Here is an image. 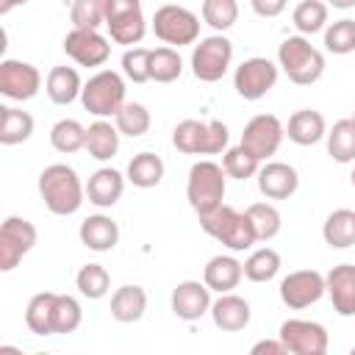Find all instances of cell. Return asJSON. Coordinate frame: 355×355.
I'll return each instance as SVG.
<instances>
[{
  "instance_id": "obj_23",
  "label": "cell",
  "mask_w": 355,
  "mask_h": 355,
  "mask_svg": "<svg viewBox=\"0 0 355 355\" xmlns=\"http://www.w3.org/2000/svg\"><path fill=\"white\" fill-rule=\"evenodd\" d=\"M125 180H128V178H122V172H116V169H111V166L97 169V172L89 178V183H86V197H89V202L97 205V208H111V205H116L119 197H122V191H125Z\"/></svg>"
},
{
  "instance_id": "obj_41",
  "label": "cell",
  "mask_w": 355,
  "mask_h": 355,
  "mask_svg": "<svg viewBox=\"0 0 355 355\" xmlns=\"http://www.w3.org/2000/svg\"><path fill=\"white\" fill-rule=\"evenodd\" d=\"M202 22L211 25L216 33H225L239 19V3L236 0H202Z\"/></svg>"
},
{
  "instance_id": "obj_13",
  "label": "cell",
  "mask_w": 355,
  "mask_h": 355,
  "mask_svg": "<svg viewBox=\"0 0 355 355\" xmlns=\"http://www.w3.org/2000/svg\"><path fill=\"white\" fill-rule=\"evenodd\" d=\"M277 291L283 305H288L291 311H302L327 294V283H324V275L316 269H297L280 280Z\"/></svg>"
},
{
  "instance_id": "obj_18",
  "label": "cell",
  "mask_w": 355,
  "mask_h": 355,
  "mask_svg": "<svg viewBox=\"0 0 355 355\" xmlns=\"http://www.w3.org/2000/svg\"><path fill=\"white\" fill-rule=\"evenodd\" d=\"M255 178H258V189L266 200H288L300 189L297 169L283 161H263Z\"/></svg>"
},
{
  "instance_id": "obj_35",
  "label": "cell",
  "mask_w": 355,
  "mask_h": 355,
  "mask_svg": "<svg viewBox=\"0 0 355 355\" xmlns=\"http://www.w3.org/2000/svg\"><path fill=\"white\" fill-rule=\"evenodd\" d=\"M183 75V58L175 47H155L150 55V80L155 83H172Z\"/></svg>"
},
{
  "instance_id": "obj_3",
  "label": "cell",
  "mask_w": 355,
  "mask_h": 355,
  "mask_svg": "<svg viewBox=\"0 0 355 355\" xmlns=\"http://www.w3.org/2000/svg\"><path fill=\"white\" fill-rule=\"evenodd\" d=\"M225 180L227 172L222 164L216 161H197L189 169V180H186V200L194 208L197 216H205L211 211H216L225 200Z\"/></svg>"
},
{
  "instance_id": "obj_12",
  "label": "cell",
  "mask_w": 355,
  "mask_h": 355,
  "mask_svg": "<svg viewBox=\"0 0 355 355\" xmlns=\"http://www.w3.org/2000/svg\"><path fill=\"white\" fill-rule=\"evenodd\" d=\"M283 136H286V125L275 116V114H255L244 130H241V147H247L261 164L269 161L280 144H283Z\"/></svg>"
},
{
  "instance_id": "obj_52",
  "label": "cell",
  "mask_w": 355,
  "mask_h": 355,
  "mask_svg": "<svg viewBox=\"0 0 355 355\" xmlns=\"http://www.w3.org/2000/svg\"><path fill=\"white\" fill-rule=\"evenodd\" d=\"M352 119H355V111H352Z\"/></svg>"
},
{
  "instance_id": "obj_49",
  "label": "cell",
  "mask_w": 355,
  "mask_h": 355,
  "mask_svg": "<svg viewBox=\"0 0 355 355\" xmlns=\"http://www.w3.org/2000/svg\"><path fill=\"white\" fill-rule=\"evenodd\" d=\"M333 8H355V0H327Z\"/></svg>"
},
{
  "instance_id": "obj_15",
  "label": "cell",
  "mask_w": 355,
  "mask_h": 355,
  "mask_svg": "<svg viewBox=\"0 0 355 355\" xmlns=\"http://www.w3.org/2000/svg\"><path fill=\"white\" fill-rule=\"evenodd\" d=\"M42 89V72L19 58H3L0 61V94L14 100V103H25L31 97H36Z\"/></svg>"
},
{
  "instance_id": "obj_11",
  "label": "cell",
  "mask_w": 355,
  "mask_h": 355,
  "mask_svg": "<svg viewBox=\"0 0 355 355\" xmlns=\"http://www.w3.org/2000/svg\"><path fill=\"white\" fill-rule=\"evenodd\" d=\"M36 227L22 216H6L0 225V272L17 269V263L36 247Z\"/></svg>"
},
{
  "instance_id": "obj_8",
  "label": "cell",
  "mask_w": 355,
  "mask_h": 355,
  "mask_svg": "<svg viewBox=\"0 0 355 355\" xmlns=\"http://www.w3.org/2000/svg\"><path fill=\"white\" fill-rule=\"evenodd\" d=\"M233 61V42L225 33H214L200 39V44H194L191 50V72L197 80L202 83H216L225 78V72L230 69Z\"/></svg>"
},
{
  "instance_id": "obj_1",
  "label": "cell",
  "mask_w": 355,
  "mask_h": 355,
  "mask_svg": "<svg viewBox=\"0 0 355 355\" xmlns=\"http://www.w3.org/2000/svg\"><path fill=\"white\" fill-rule=\"evenodd\" d=\"M39 197L44 200L47 211L55 216H69L83 205L86 186L80 183L78 172L67 164H50L39 175Z\"/></svg>"
},
{
  "instance_id": "obj_24",
  "label": "cell",
  "mask_w": 355,
  "mask_h": 355,
  "mask_svg": "<svg viewBox=\"0 0 355 355\" xmlns=\"http://www.w3.org/2000/svg\"><path fill=\"white\" fill-rule=\"evenodd\" d=\"M244 277V263L236 261L233 255H214L205 269H202V280L211 291L216 294H225V291H233Z\"/></svg>"
},
{
  "instance_id": "obj_26",
  "label": "cell",
  "mask_w": 355,
  "mask_h": 355,
  "mask_svg": "<svg viewBox=\"0 0 355 355\" xmlns=\"http://www.w3.org/2000/svg\"><path fill=\"white\" fill-rule=\"evenodd\" d=\"M147 311V291L141 286H119L111 294V316L122 324H133Z\"/></svg>"
},
{
  "instance_id": "obj_32",
  "label": "cell",
  "mask_w": 355,
  "mask_h": 355,
  "mask_svg": "<svg viewBox=\"0 0 355 355\" xmlns=\"http://www.w3.org/2000/svg\"><path fill=\"white\" fill-rule=\"evenodd\" d=\"M327 155L336 164H352L355 161V119H338L330 130H327Z\"/></svg>"
},
{
  "instance_id": "obj_5",
  "label": "cell",
  "mask_w": 355,
  "mask_h": 355,
  "mask_svg": "<svg viewBox=\"0 0 355 355\" xmlns=\"http://www.w3.org/2000/svg\"><path fill=\"white\" fill-rule=\"evenodd\" d=\"M277 67L288 75L291 83L311 86L324 72V55L300 33V36H288V39L280 42V47H277Z\"/></svg>"
},
{
  "instance_id": "obj_21",
  "label": "cell",
  "mask_w": 355,
  "mask_h": 355,
  "mask_svg": "<svg viewBox=\"0 0 355 355\" xmlns=\"http://www.w3.org/2000/svg\"><path fill=\"white\" fill-rule=\"evenodd\" d=\"M78 236H80V244L89 247L92 252H111L119 241V225L105 214H92L80 222Z\"/></svg>"
},
{
  "instance_id": "obj_42",
  "label": "cell",
  "mask_w": 355,
  "mask_h": 355,
  "mask_svg": "<svg viewBox=\"0 0 355 355\" xmlns=\"http://www.w3.org/2000/svg\"><path fill=\"white\" fill-rule=\"evenodd\" d=\"M324 47L327 53H336V55L355 53V19L344 17V19L330 22L324 28Z\"/></svg>"
},
{
  "instance_id": "obj_4",
  "label": "cell",
  "mask_w": 355,
  "mask_h": 355,
  "mask_svg": "<svg viewBox=\"0 0 355 355\" xmlns=\"http://www.w3.org/2000/svg\"><path fill=\"white\" fill-rule=\"evenodd\" d=\"M200 227H202L211 239H216L219 244H225V247L233 250V252H244V250H250V247L258 241L255 227H252L247 211H236V208H230V205H225V202H222L216 211L200 216Z\"/></svg>"
},
{
  "instance_id": "obj_19",
  "label": "cell",
  "mask_w": 355,
  "mask_h": 355,
  "mask_svg": "<svg viewBox=\"0 0 355 355\" xmlns=\"http://www.w3.org/2000/svg\"><path fill=\"white\" fill-rule=\"evenodd\" d=\"M211 319L219 330L225 333H239L250 324L252 319V311H250V302L233 291H225L219 294L214 302H211Z\"/></svg>"
},
{
  "instance_id": "obj_16",
  "label": "cell",
  "mask_w": 355,
  "mask_h": 355,
  "mask_svg": "<svg viewBox=\"0 0 355 355\" xmlns=\"http://www.w3.org/2000/svg\"><path fill=\"white\" fill-rule=\"evenodd\" d=\"M64 53L80 67H103L111 55V44L94 28H72L64 36Z\"/></svg>"
},
{
  "instance_id": "obj_9",
  "label": "cell",
  "mask_w": 355,
  "mask_h": 355,
  "mask_svg": "<svg viewBox=\"0 0 355 355\" xmlns=\"http://www.w3.org/2000/svg\"><path fill=\"white\" fill-rule=\"evenodd\" d=\"M105 28L111 42L133 47L147 33L141 0H105Z\"/></svg>"
},
{
  "instance_id": "obj_39",
  "label": "cell",
  "mask_w": 355,
  "mask_h": 355,
  "mask_svg": "<svg viewBox=\"0 0 355 355\" xmlns=\"http://www.w3.org/2000/svg\"><path fill=\"white\" fill-rule=\"evenodd\" d=\"M291 22H294V28H297L302 36L319 33V31L327 25V3H322V0H302V3L294 8Z\"/></svg>"
},
{
  "instance_id": "obj_7",
  "label": "cell",
  "mask_w": 355,
  "mask_h": 355,
  "mask_svg": "<svg viewBox=\"0 0 355 355\" xmlns=\"http://www.w3.org/2000/svg\"><path fill=\"white\" fill-rule=\"evenodd\" d=\"M200 25L202 22L194 11H189L186 6H175V3H166V6L155 8V14H153V31L169 47L194 44L200 39Z\"/></svg>"
},
{
  "instance_id": "obj_47",
  "label": "cell",
  "mask_w": 355,
  "mask_h": 355,
  "mask_svg": "<svg viewBox=\"0 0 355 355\" xmlns=\"http://www.w3.org/2000/svg\"><path fill=\"white\" fill-rule=\"evenodd\" d=\"M250 352L252 355H286L288 349H286V344L280 338H263V341H255Z\"/></svg>"
},
{
  "instance_id": "obj_2",
  "label": "cell",
  "mask_w": 355,
  "mask_h": 355,
  "mask_svg": "<svg viewBox=\"0 0 355 355\" xmlns=\"http://www.w3.org/2000/svg\"><path fill=\"white\" fill-rule=\"evenodd\" d=\"M227 141L230 130L222 119H183L172 130V144L186 155H219Z\"/></svg>"
},
{
  "instance_id": "obj_45",
  "label": "cell",
  "mask_w": 355,
  "mask_h": 355,
  "mask_svg": "<svg viewBox=\"0 0 355 355\" xmlns=\"http://www.w3.org/2000/svg\"><path fill=\"white\" fill-rule=\"evenodd\" d=\"M150 47H128L122 55V75L133 83H147L150 80Z\"/></svg>"
},
{
  "instance_id": "obj_25",
  "label": "cell",
  "mask_w": 355,
  "mask_h": 355,
  "mask_svg": "<svg viewBox=\"0 0 355 355\" xmlns=\"http://www.w3.org/2000/svg\"><path fill=\"white\" fill-rule=\"evenodd\" d=\"M44 92H47V97H50L55 105H69L72 100L80 97L83 80H80V75H78L75 67H53V69L47 72Z\"/></svg>"
},
{
  "instance_id": "obj_51",
  "label": "cell",
  "mask_w": 355,
  "mask_h": 355,
  "mask_svg": "<svg viewBox=\"0 0 355 355\" xmlns=\"http://www.w3.org/2000/svg\"><path fill=\"white\" fill-rule=\"evenodd\" d=\"M349 352H352V355H355V344H352V349H349Z\"/></svg>"
},
{
  "instance_id": "obj_43",
  "label": "cell",
  "mask_w": 355,
  "mask_h": 355,
  "mask_svg": "<svg viewBox=\"0 0 355 355\" xmlns=\"http://www.w3.org/2000/svg\"><path fill=\"white\" fill-rule=\"evenodd\" d=\"M83 322V308L75 297L58 294L55 297V313H53V333H75Z\"/></svg>"
},
{
  "instance_id": "obj_29",
  "label": "cell",
  "mask_w": 355,
  "mask_h": 355,
  "mask_svg": "<svg viewBox=\"0 0 355 355\" xmlns=\"http://www.w3.org/2000/svg\"><path fill=\"white\" fill-rule=\"evenodd\" d=\"M128 183H133L136 189H153L164 180V161L155 153H136L128 161V172H125Z\"/></svg>"
},
{
  "instance_id": "obj_48",
  "label": "cell",
  "mask_w": 355,
  "mask_h": 355,
  "mask_svg": "<svg viewBox=\"0 0 355 355\" xmlns=\"http://www.w3.org/2000/svg\"><path fill=\"white\" fill-rule=\"evenodd\" d=\"M25 3H31V0H0V14H8V11H14L17 6H25Z\"/></svg>"
},
{
  "instance_id": "obj_34",
  "label": "cell",
  "mask_w": 355,
  "mask_h": 355,
  "mask_svg": "<svg viewBox=\"0 0 355 355\" xmlns=\"http://www.w3.org/2000/svg\"><path fill=\"white\" fill-rule=\"evenodd\" d=\"M50 144H53V150H58L64 155L86 150V128L78 119H58L50 128Z\"/></svg>"
},
{
  "instance_id": "obj_46",
  "label": "cell",
  "mask_w": 355,
  "mask_h": 355,
  "mask_svg": "<svg viewBox=\"0 0 355 355\" xmlns=\"http://www.w3.org/2000/svg\"><path fill=\"white\" fill-rule=\"evenodd\" d=\"M250 6H252V11H255L258 17L272 19V17H280V14L286 11L288 0H250Z\"/></svg>"
},
{
  "instance_id": "obj_50",
  "label": "cell",
  "mask_w": 355,
  "mask_h": 355,
  "mask_svg": "<svg viewBox=\"0 0 355 355\" xmlns=\"http://www.w3.org/2000/svg\"><path fill=\"white\" fill-rule=\"evenodd\" d=\"M349 180H352V186H355V166H352V175H349Z\"/></svg>"
},
{
  "instance_id": "obj_36",
  "label": "cell",
  "mask_w": 355,
  "mask_h": 355,
  "mask_svg": "<svg viewBox=\"0 0 355 355\" xmlns=\"http://www.w3.org/2000/svg\"><path fill=\"white\" fill-rule=\"evenodd\" d=\"M114 125L119 128V133H122V136L139 139V136H144V133L150 130V125H153V116H150L147 105L125 100V105H122V108L116 111V116H114Z\"/></svg>"
},
{
  "instance_id": "obj_20",
  "label": "cell",
  "mask_w": 355,
  "mask_h": 355,
  "mask_svg": "<svg viewBox=\"0 0 355 355\" xmlns=\"http://www.w3.org/2000/svg\"><path fill=\"white\" fill-rule=\"evenodd\" d=\"M333 311L338 316H355V263H338L324 275Z\"/></svg>"
},
{
  "instance_id": "obj_17",
  "label": "cell",
  "mask_w": 355,
  "mask_h": 355,
  "mask_svg": "<svg viewBox=\"0 0 355 355\" xmlns=\"http://www.w3.org/2000/svg\"><path fill=\"white\" fill-rule=\"evenodd\" d=\"M211 288L205 280H180L172 288V313L183 322H197L200 316L211 313Z\"/></svg>"
},
{
  "instance_id": "obj_27",
  "label": "cell",
  "mask_w": 355,
  "mask_h": 355,
  "mask_svg": "<svg viewBox=\"0 0 355 355\" xmlns=\"http://www.w3.org/2000/svg\"><path fill=\"white\" fill-rule=\"evenodd\" d=\"M119 128L108 119H97L86 128V153L97 161H111L119 153Z\"/></svg>"
},
{
  "instance_id": "obj_10",
  "label": "cell",
  "mask_w": 355,
  "mask_h": 355,
  "mask_svg": "<svg viewBox=\"0 0 355 355\" xmlns=\"http://www.w3.org/2000/svg\"><path fill=\"white\" fill-rule=\"evenodd\" d=\"M277 75H280L277 64H272L263 55H252V58H247V61H241L236 67V72H233V89L239 92V97L255 103V100L266 97L275 89Z\"/></svg>"
},
{
  "instance_id": "obj_14",
  "label": "cell",
  "mask_w": 355,
  "mask_h": 355,
  "mask_svg": "<svg viewBox=\"0 0 355 355\" xmlns=\"http://www.w3.org/2000/svg\"><path fill=\"white\" fill-rule=\"evenodd\" d=\"M277 338L291 355H324L330 344L324 324L311 319H286L277 330Z\"/></svg>"
},
{
  "instance_id": "obj_44",
  "label": "cell",
  "mask_w": 355,
  "mask_h": 355,
  "mask_svg": "<svg viewBox=\"0 0 355 355\" xmlns=\"http://www.w3.org/2000/svg\"><path fill=\"white\" fill-rule=\"evenodd\" d=\"M72 28H100L105 25V0H72L69 8Z\"/></svg>"
},
{
  "instance_id": "obj_38",
  "label": "cell",
  "mask_w": 355,
  "mask_h": 355,
  "mask_svg": "<svg viewBox=\"0 0 355 355\" xmlns=\"http://www.w3.org/2000/svg\"><path fill=\"white\" fill-rule=\"evenodd\" d=\"M247 216H250V222L255 227L258 241H272L283 227V216L272 202H252L247 208Z\"/></svg>"
},
{
  "instance_id": "obj_30",
  "label": "cell",
  "mask_w": 355,
  "mask_h": 355,
  "mask_svg": "<svg viewBox=\"0 0 355 355\" xmlns=\"http://www.w3.org/2000/svg\"><path fill=\"white\" fill-rule=\"evenodd\" d=\"M322 239L333 247V250H347L355 244V211L349 208H338L333 214H327L324 225H322Z\"/></svg>"
},
{
  "instance_id": "obj_6",
  "label": "cell",
  "mask_w": 355,
  "mask_h": 355,
  "mask_svg": "<svg viewBox=\"0 0 355 355\" xmlns=\"http://www.w3.org/2000/svg\"><path fill=\"white\" fill-rule=\"evenodd\" d=\"M80 103L89 114L108 119L116 116V111L125 105V78L114 69H100L94 72L80 92Z\"/></svg>"
},
{
  "instance_id": "obj_22",
  "label": "cell",
  "mask_w": 355,
  "mask_h": 355,
  "mask_svg": "<svg viewBox=\"0 0 355 355\" xmlns=\"http://www.w3.org/2000/svg\"><path fill=\"white\" fill-rule=\"evenodd\" d=\"M286 136L300 144V147H311L316 141H322L327 136V122L322 116V111L316 108H300L288 116V125H286Z\"/></svg>"
},
{
  "instance_id": "obj_37",
  "label": "cell",
  "mask_w": 355,
  "mask_h": 355,
  "mask_svg": "<svg viewBox=\"0 0 355 355\" xmlns=\"http://www.w3.org/2000/svg\"><path fill=\"white\" fill-rule=\"evenodd\" d=\"M75 286L86 300H103L111 291V275L103 263H86L78 269Z\"/></svg>"
},
{
  "instance_id": "obj_40",
  "label": "cell",
  "mask_w": 355,
  "mask_h": 355,
  "mask_svg": "<svg viewBox=\"0 0 355 355\" xmlns=\"http://www.w3.org/2000/svg\"><path fill=\"white\" fill-rule=\"evenodd\" d=\"M222 166H225L227 178H233V180H247V178H255V175H258L261 161H258L247 147L236 144V147H227V150H225Z\"/></svg>"
},
{
  "instance_id": "obj_28",
  "label": "cell",
  "mask_w": 355,
  "mask_h": 355,
  "mask_svg": "<svg viewBox=\"0 0 355 355\" xmlns=\"http://www.w3.org/2000/svg\"><path fill=\"white\" fill-rule=\"evenodd\" d=\"M33 133V116L17 105H0V144L14 147L28 141Z\"/></svg>"
},
{
  "instance_id": "obj_33",
  "label": "cell",
  "mask_w": 355,
  "mask_h": 355,
  "mask_svg": "<svg viewBox=\"0 0 355 355\" xmlns=\"http://www.w3.org/2000/svg\"><path fill=\"white\" fill-rule=\"evenodd\" d=\"M280 272V252L272 247H258L244 261V277L252 283H269Z\"/></svg>"
},
{
  "instance_id": "obj_31",
  "label": "cell",
  "mask_w": 355,
  "mask_h": 355,
  "mask_svg": "<svg viewBox=\"0 0 355 355\" xmlns=\"http://www.w3.org/2000/svg\"><path fill=\"white\" fill-rule=\"evenodd\" d=\"M55 297L53 291H39L31 297L25 308V324L36 336H53V313H55Z\"/></svg>"
}]
</instances>
